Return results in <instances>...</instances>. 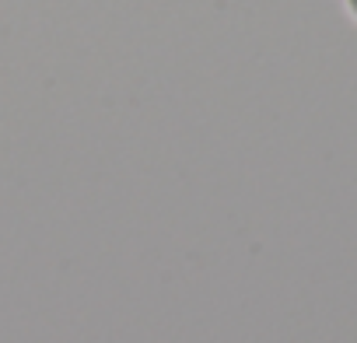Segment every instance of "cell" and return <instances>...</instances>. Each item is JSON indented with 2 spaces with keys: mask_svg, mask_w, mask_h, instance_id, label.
Returning a JSON list of instances; mask_svg holds the SVG:
<instances>
[{
  "mask_svg": "<svg viewBox=\"0 0 357 343\" xmlns=\"http://www.w3.org/2000/svg\"><path fill=\"white\" fill-rule=\"evenodd\" d=\"M343 4H347V11H350V18L357 22V0H343Z\"/></svg>",
  "mask_w": 357,
  "mask_h": 343,
  "instance_id": "cell-1",
  "label": "cell"
}]
</instances>
